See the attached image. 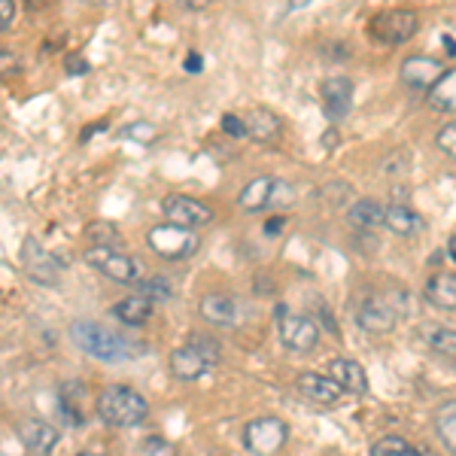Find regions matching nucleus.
Masks as SVG:
<instances>
[{
	"label": "nucleus",
	"mask_w": 456,
	"mask_h": 456,
	"mask_svg": "<svg viewBox=\"0 0 456 456\" xmlns=\"http://www.w3.org/2000/svg\"><path fill=\"white\" fill-rule=\"evenodd\" d=\"M77 456H101V453H92V451H86V453H77Z\"/></svg>",
	"instance_id": "nucleus-41"
},
{
	"label": "nucleus",
	"mask_w": 456,
	"mask_h": 456,
	"mask_svg": "<svg viewBox=\"0 0 456 456\" xmlns=\"http://www.w3.org/2000/svg\"><path fill=\"white\" fill-rule=\"evenodd\" d=\"M447 256H451V262L456 265V234H451V240H447Z\"/></svg>",
	"instance_id": "nucleus-39"
},
{
	"label": "nucleus",
	"mask_w": 456,
	"mask_h": 456,
	"mask_svg": "<svg viewBox=\"0 0 456 456\" xmlns=\"http://www.w3.org/2000/svg\"><path fill=\"white\" fill-rule=\"evenodd\" d=\"M21 265H25L31 281L46 283V286L58 283V277H61V271H64V262L49 253L43 244H37L34 238H25V244H21Z\"/></svg>",
	"instance_id": "nucleus-11"
},
{
	"label": "nucleus",
	"mask_w": 456,
	"mask_h": 456,
	"mask_svg": "<svg viewBox=\"0 0 456 456\" xmlns=\"http://www.w3.org/2000/svg\"><path fill=\"white\" fill-rule=\"evenodd\" d=\"M19 441L28 447V451L46 456L55 451L58 444V429L53 423L46 420H37V417H31V420H21L19 423Z\"/></svg>",
	"instance_id": "nucleus-16"
},
{
	"label": "nucleus",
	"mask_w": 456,
	"mask_h": 456,
	"mask_svg": "<svg viewBox=\"0 0 456 456\" xmlns=\"http://www.w3.org/2000/svg\"><path fill=\"white\" fill-rule=\"evenodd\" d=\"M161 210H165V216L171 219L174 225H183V228H201L213 223V210L192 195H167L165 201H161Z\"/></svg>",
	"instance_id": "nucleus-13"
},
{
	"label": "nucleus",
	"mask_w": 456,
	"mask_h": 456,
	"mask_svg": "<svg viewBox=\"0 0 456 456\" xmlns=\"http://www.w3.org/2000/svg\"><path fill=\"white\" fill-rule=\"evenodd\" d=\"M152 301L143 298V296H131V298H122L113 305V320L125 322V326H146L152 316Z\"/></svg>",
	"instance_id": "nucleus-22"
},
{
	"label": "nucleus",
	"mask_w": 456,
	"mask_h": 456,
	"mask_svg": "<svg viewBox=\"0 0 456 456\" xmlns=\"http://www.w3.org/2000/svg\"><path fill=\"white\" fill-rule=\"evenodd\" d=\"M436 436L444 451L456 456V402H444L436 411Z\"/></svg>",
	"instance_id": "nucleus-26"
},
{
	"label": "nucleus",
	"mask_w": 456,
	"mask_h": 456,
	"mask_svg": "<svg viewBox=\"0 0 456 456\" xmlns=\"http://www.w3.org/2000/svg\"><path fill=\"white\" fill-rule=\"evenodd\" d=\"M86 265H92L94 271H101V274L116 283H141V274H143L141 262L119 253V249H113V247H88Z\"/></svg>",
	"instance_id": "nucleus-8"
},
{
	"label": "nucleus",
	"mask_w": 456,
	"mask_h": 456,
	"mask_svg": "<svg viewBox=\"0 0 456 456\" xmlns=\"http://www.w3.org/2000/svg\"><path fill=\"white\" fill-rule=\"evenodd\" d=\"M122 137H134V141H141V143H150L152 137H156V128H152L150 122H134V125H128V128H122Z\"/></svg>",
	"instance_id": "nucleus-32"
},
{
	"label": "nucleus",
	"mask_w": 456,
	"mask_h": 456,
	"mask_svg": "<svg viewBox=\"0 0 456 456\" xmlns=\"http://www.w3.org/2000/svg\"><path fill=\"white\" fill-rule=\"evenodd\" d=\"M426 101H429V107L438 110V113H456V68L447 70L444 77L438 79V86L426 94Z\"/></svg>",
	"instance_id": "nucleus-24"
},
{
	"label": "nucleus",
	"mask_w": 456,
	"mask_h": 456,
	"mask_svg": "<svg viewBox=\"0 0 456 456\" xmlns=\"http://www.w3.org/2000/svg\"><path fill=\"white\" fill-rule=\"evenodd\" d=\"M426 344L441 362L456 369V329H426Z\"/></svg>",
	"instance_id": "nucleus-25"
},
{
	"label": "nucleus",
	"mask_w": 456,
	"mask_h": 456,
	"mask_svg": "<svg viewBox=\"0 0 456 456\" xmlns=\"http://www.w3.org/2000/svg\"><path fill=\"white\" fill-rule=\"evenodd\" d=\"M371 456H420V451H417L411 441H404L402 436H384L378 438L371 444Z\"/></svg>",
	"instance_id": "nucleus-27"
},
{
	"label": "nucleus",
	"mask_w": 456,
	"mask_h": 456,
	"mask_svg": "<svg viewBox=\"0 0 456 456\" xmlns=\"http://www.w3.org/2000/svg\"><path fill=\"white\" fill-rule=\"evenodd\" d=\"M326 369H329V378H332L344 393H353V395L369 393V378H365V369L356 362V359L335 356V359H329Z\"/></svg>",
	"instance_id": "nucleus-14"
},
{
	"label": "nucleus",
	"mask_w": 456,
	"mask_h": 456,
	"mask_svg": "<svg viewBox=\"0 0 456 456\" xmlns=\"http://www.w3.org/2000/svg\"><path fill=\"white\" fill-rule=\"evenodd\" d=\"M247 134L253 137V141H259V143H274L277 137H281V116L277 113H271L268 107H256V110H249L247 113Z\"/></svg>",
	"instance_id": "nucleus-20"
},
{
	"label": "nucleus",
	"mask_w": 456,
	"mask_h": 456,
	"mask_svg": "<svg viewBox=\"0 0 456 456\" xmlns=\"http://www.w3.org/2000/svg\"><path fill=\"white\" fill-rule=\"evenodd\" d=\"M292 201H296V189L286 180H281V176H256V180H249L238 195V208L247 213L286 208V204H292Z\"/></svg>",
	"instance_id": "nucleus-5"
},
{
	"label": "nucleus",
	"mask_w": 456,
	"mask_h": 456,
	"mask_svg": "<svg viewBox=\"0 0 456 456\" xmlns=\"http://www.w3.org/2000/svg\"><path fill=\"white\" fill-rule=\"evenodd\" d=\"M404 311V289L402 292H371V296H362L356 305V322L371 335H387L393 332L395 320Z\"/></svg>",
	"instance_id": "nucleus-4"
},
{
	"label": "nucleus",
	"mask_w": 456,
	"mask_h": 456,
	"mask_svg": "<svg viewBox=\"0 0 456 456\" xmlns=\"http://www.w3.org/2000/svg\"><path fill=\"white\" fill-rule=\"evenodd\" d=\"M289 438V429L281 417H256L244 426V444L256 456H274Z\"/></svg>",
	"instance_id": "nucleus-10"
},
{
	"label": "nucleus",
	"mask_w": 456,
	"mask_h": 456,
	"mask_svg": "<svg viewBox=\"0 0 456 456\" xmlns=\"http://www.w3.org/2000/svg\"><path fill=\"white\" fill-rule=\"evenodd\" d=\"M322 143H326V146H335V143H338V134H335V131H332V134H322Z\"/></svg>",
	"instance_id": "nucleus-40"
},
{
	"label": "nucleus",
	"mask_w": 456,
	"mask_h": 456,
	"mask_svg": "<svg viewBox=\"0 0 456 456\" xmlns=\"http://www.w3.org/2000/svg\"><path fill=\"white\" fill-rule=\"evenodd\" d=\"M12 19H16V6H12V0H0V31H10Z\"/></svg>",
	"instance_id": "nucleus-34"
},
{
	"label": "nucleus",
	"mask_w": 456,
	"mask_h": 456,
	"mask_svg": "<svg viewBox=\"0 0 456 456\" xmlns=\"http://www.w3.org/2000/svg\"><path fill=\"white\" fill-rule=\"evenodd\" d=\"M70 341L88 356L101 359V362H125V359H137L146 353L143 341L116 332L94 320H73L70 322Z\"/></svg>",
	"instance_id": "nucleus-1"
},
{
	"label": "nucleus",
	"mask_w": 456,
	"mask_h": 456,
	"mask_svg": "<svg viewBox=\"0 0 456 456\" xmlns=\"http://www.w3.org/2000/svg\"><path fill=\"white\" fill-rule=\"evenodd\" d=\"M387 228L393 234H399V238H414V234L423 232L426 223H423L420 213L404 208V204H389L387 208Z\"/></svg>",
	"instance_id": "nucleus-21"
},
{
	"label": "nucleus",
	"mask_w": 456,
	"mask_h": 456,
	"mask_svg": "<svg viewBox=\"0 0 456 456\" xmlns=\"http://www.w3.org/2000/svg\"><path fill=\"white\" fill-rule=\"evenodd\" d=\"M86 238L92 240L94 247H113L116 240H119V232H116V225H110V223H92L86 228Z\"/></svg>",
	"instance_id": "nucleus-30"
},
{
	"label": "nucleus",
	"mask_w": 456,
	"mask_h": 456,
	"mask_svg": "<svg viewBox=\"0 0 456 456\" xmlns=\"http://www.w3.org/2000/svg\"><path fill=\"white\" fill-rule=\"evenodd\" d=\"M77 389V384H64L61 387V393H58V404H61V411H64V417H68V423L70 426H79L83 423V411H79V393H73Z\"/></svg>",
	"instance_id": "nucleus-28"
},
{
	"label": "nucleus",
	"mask_w": 456,
	"mask_h": 456,
	"mask_svg": "<svg viewBox=\"0 0 456 456\" xmlns=\"http://www.w3.org/2000/svg\"><path fill=\"white\" fill-rule=\"evenodd\" d=\"M137 296L150 298L152 305H156V301H167V298H171V296H174V289H171V283L161 281V277H150V281H141V283H137Z\"/></svg>",
	"instance_id": "nucleus-29"
},
{
	"label": "nucleus",
	"mask_w": 456,
	"mask_h": 456,
	"mask_svg": "<svg viewBox=\"0 0 456 456\" xmlns=\"http://www.w3.org/2000/svg\"><path fill=\"white\" fill-rule=\"evenodd\" d=\"M94 411H98V417L107 426H116V429H131V426H141L146 417H150V402H146L134 387L110 384V387H104L98 393Z\"/></svg>",
	"instance_id": "nucleus-2"
},
{
	"label": "nucleus",
	"mask_w": 456,
	"mask_h": 456,
	"mask_svg": "<svg viewBox=\"0 0 456 456\" xmlns=\"http://www.w3.org/2000/svg\"><path fill=\"white\" fill-rule=\"evenodd\" d=\"M223 131H225V134H232V137H244L247 134V122L240 119V116H234V113H225L223 116Z\"/></svg>",
	"instance_id": "nucleus-33"
},
{
	"label": "nucleus",
	"mask_w": 456,
	"mask_h": 456,
	"mask_svg": "<svg viewBox=\"0 0 456 456\" xmlns=\"http://www.w3.org/2000/svg\"><path fill=\"white\" fill-rule=\"evenodd\" d=\"M68 73H70V77H86L88 61H86V58H79V55H70L68 58Z\"/></svg>",
	"instance_id": "nucleus-36"
},
{
	"label": "nucleus",
	"mask_w": 456,
	"mask_h": 456,
	"mask_svg": "<svg viewBox=\"0 0 456 456\" xmlns=\"http://www.w3.org/2000/svg\"><path fill=\"white\" fill-rule=\"evenodd\" d=\"M444 73L447 70H444V64H441L438 58H432V55H408L402 61L399 77H402V83L408 86V88L429 94L432 88L438 86V79L444 77Z\"/></svg>",
	"instance_id": "nucleus-12"
},
{
	"label": "nucleus",
	"mask_w": 456,
	"mask_h": 456,
	"mask_svg": "<svg viewBox=\"0 0 456 456\" xmlns=\"http://www.w3.org/2000/svg\"><path fill=\"white\" fill-rule=\"evenodd\" d=\"M198 311H201V316L210 326L228 329L238 322V301L232 296H225V292H208V296L201 298V305H198Z\"/></svg>",
	"instance_id": "nucleus-18"
},
{
	"label": "nucleus",
	"mask_w": 456,
	"mask_h": 456,
	"mask_svg": "<svg viewBox=\"0 0 456 456\" xmlns=\"http://www.w3.org/2000/svg\"><path fill=\"white\" fill-rule=\"evenodd\" d=\"M353 107V79L350 77H329L322 83V110L329 119H344Z\"/></svg>",
	"instance_id": "nucleus-15"
},
{
	"label": "nucleus",
	"mask_w": 456,
	"mask_h": 456,
	"mask_svg": "<svg viewBox=\"0 0 456 456\" xmlns=\"http://www.w3.org/2000/svg\"><path fill=\"white\" fill-rule=\"evenodd\" d=\"M219 359H223L219 341H213V338L201 335V332H192L183 347H176L171 353L167 362H171V374L176 380H198L210 369H216Z\"/></svg>",
	"instance_id": "nucleus-3"
},
{
	"label": "nucleus",
	"mask_w": 456,
	"mask_h": 456,
	"mask_svg": "<svg viewBox=\"0 0 456 456\" xmlns=\"http://www.w3.org/2000/svg\"><path fill=\"white\" fill-rule=\"evenodd\" d=\"M436 143H438V150L444 152L447 159H453V161H456V122L444 125V128L438 131Z\"/></svg>",
	"instance_id": "nucleus-31"
},
{
	"label": "nucleus",
	"mask_w": 456,
	"mask_h": 456,
	"mask_svg": "<svg viewBox=\"0 0 456 456\" xmlns=\"http://www.w3.org/2000/svg\"><path fill=\"white\" fill-rule=\"evenodd\" d=\"M423 296L438 311H456V274L453 271H436L426 281Z\"/></svg>",
	"instance_id": "nucleus-19"
},
{
	"label": "nucleus",
	"mask_w": 456,
	"mask_h": 456,
	"mask_svg": "<svg viewBox=\"0 0 456 456\" xmlns=\"http://www.w3.org/2000/svg\"><path fill=\"white\" fill-rule=\"evenodd\" d=\"M146 456H174V447L161 438H150V444H146Z\"/></svg>",
	"instance_id": "nucleus-35"
},
{
	"label": "nucleus",
	"mask_w": 456,
	"mask_h": 456,
	"mask_svg": "<svg viewBox=\"0 0 456 456\" xmlns=\"http://www.w3.org/2000/svg\"><path fill=\"white\" fill-rule=\"evenodd\" d=\"M296 389L305 399H311L316 404H335L338 399H341L344 389L335 384L329 374H316V371H305L296 378Z\"/></svg>",
	"instance_id": "nucleus-17"
},
{
	"label": "nucleus",
	"mask_w": 456,
	"mask_h": 456,
	"mask_svg": "<svg viewBox=\"0 0 456 456\" xmlns=\"http://www.w3.org/2000/svg\"><path fill=\"white\" fill-rule=\"evenodd\" d=\"M283 228H286V219L274 216V219H268V223H265V234H281Z\"/></svg>",
	"instance_id": "nucleus-37"
},
{
	"label": "nucleus",
	"mask_w": 456,
	"mask_h": 456,
	"mask_svg": "<svg viewBox=\"0 0 456 456\" xmlns=\"http://www.w3.org/2000/svg\"><path fill=\"white\" fill-rule=\"evenodd\" d=\"M277 338L286 350L292 353H311L316 344H320V329L311 316L289 311L286 305L277 307Z\"/></svg>",
	"instance_id": "nucleus-7"
},
{
	"label": "nucleus",
	"mask_w": 456,
	"mask_h": 456,
	"mask_svg": "<svg viewBox=\"0 0 456 456\" xmlns=\"http://www.w3.org/2000/svg\"><path fill=\"white\" fill-rule=\"evenodd\" d=\"M183 68H186L189 73H198V70H201V68H204L201 55H198V53H189V58H186V61H183Z\"/></svg>",
	"instance_id": "nucleus-38"
},
{
	"label": "nucleus",
	"mask_w": 456,
	"mask_h": 456,
	"mask_svg": "<svg viewBox=\"0 0 456 456\" xmlns=\"http://www.w3.org/2000/svg\"><path fill=\"white\" fill-rule=\"evenodd\" d=\"M146 244H150V249L159 256V259L183 262L201 249V238H198L192 228L165 223V225H156L146 232Z\"/></svg>",
	"instance_id": "nucleus-6"
},
{
	"label": "nucleus",
	"mask_w": 456,
	"mask_h": 456,
	"mask_svg": "<svg viewBox=\"0 0 456 456\" xmlns=\"http://www.w3.org/2000/svg\"><path fill=\"white\" fill-rule=\"evenodd\" d=\"M420 31V16L414 10H387L371 19V37L384 46H402Z\"/></svg>",
	"instance_id": "nucleus-9"
},
{
	"label": "nucleus",
	"mask_w": 456,
	"mask_h": 456,
	"mask_svg": "<svg viewBox=\"0 0 456 456\" xmlns=\"http://www.w3.org/2000/svg\"><path fill=\"white\" fill-rule=\"evenodd\" d=\"M347 219L359 228H378L387 225V208L374 201V198H359V201L350 204Z\"/></svg>",
	"instance_id": "nucleus-23"
}]
</instances>
